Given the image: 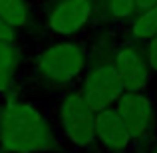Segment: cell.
<instances>
[{"instance_id": "cell-3", "label": "cell", "mask_w": 157, "mask_h": 153, "mask_svg": "<svg viewBox=\"0 0 157 153\" xmlns=\"http://www.w3.org/2000/svg\"><path fill=\"white\" fill-rule=\"evenodd\" d=\"M113 107L141 153L157 137V96L153 92H123Z\"/></svg>"}, {"instance_id": "cell-6", "label": "cell", "mask_w": 157, "mask_h": 153, "mask_svg": "<svg viewBox=\"0 0 157 153\" xmlns=\"http://www.w3.org/2000/svg\"><path fill=\"white\" fill-rule=\"evenodd\" d=\"M113 66L123 92H151L155 76L141 44L125 40L113 48Z\"/></svg>"}, {"instance_id": "cell-8", "label": "cell", "mask_w": 157, "mask_h": 153, "mask_svg": "<svg viewBox=\"0 0 157 153\" xmlns=\"http://www.w3.org/2000/svg\"><path fill=\"white\" fill-rule=\"evenodd\" d=\"M96 145L107 153H133L137 151L133 137L127 131L115 107H107L96 113Z\"/></svg>"}, {"instance_id": "cell-5", "label": "cell", "mask_w": 157, "mask_h": 153, "mask_svg": "<svg viewBox=\"0 0 157 153\" xmlns=\"http://www.w3.org/2000/svg\"><path fill=\"white\" fill-rule=\"evenodd\" d=\"M58 125L72 145L88 149L96 145V111L80 92H72L58 105Z\"/></svg>"}, {"instance_id": "cell-9", "label": "cell", "mask_w": 157, "mask_h": 153, "mask_svg": "<svg viewBox=\"0 0 157 153\" xmlns=\"http://www.w3.org/2000/svg\"><path fill=\"white\" fill-rule=\"evenodd\" d=\"M155 36H157V6L147 8V10L135 14L129 20V28H127V40L129 42L143 46Z\"/></svg>"}, {"instance_id": "cell-2", "label": "cell", "mask_w": 157, "mask_h": 153, "mask_svg": "<svg viewBox=\"0 0 157 153\" xmlns=\"http://www.w3.org/2000/svg\"><path fill=\"white\" fill-rule=\"evenodd\" d=\"M88 56L82 44L66 40L44 48L34 60V72L52 88H68L84 78Z\"/></svg>"}, {"instance_id": "cell-16", "label": "cell", "mask_w": 157, "mask_h": 153, "mask_svg": "<svg viewBox=\"0 0 157 153\" xmlns=\"http://www.w3.org/2000/svg\"><path fill=\"white\" fill-rule=\"evenodd\" d=\"M141 153H157V137H155L153 141H151V143H149V145H147Z\"/></svg>"}, {"instance_id": "cell-4", "label": "cell", "mask_w": 157, "mask_h": 153, "mask_svg": "<svg viewBox=\"0 0 157 153\" xmlns=\"http://www.w3.org/2000/svg\"><path fill=\"white\" fill-rule=\"evenodd\" d=\"M78 92L84 96L86 103L96 113L115 105V101L121 98L123 90L113 66V50L107 56L100 58L96 64H88V70L82 78V86Z\"/></svg>"}, {"instance_id": "cell-13", "label": "cell", "mask_w": 157, "mask_h": 153, "mask_svg": "<svg viewBox=\"0 0 157 153\" xmlns=\"http://www.w3.org/2000/svg\"><path fill=\"white\" fill-rule=\"evenodd\" d=\"M145 48V54H147V62H149V68L153 72V76H157V36L151 38L147 44H143Z\"/></svg>"}, {"instance_id": "cell-11", "label": "cell", "mask_w": 157, "mask_h": 153, "mask_svg": "<svg viewBox=\"0 0 157 153\" xmlns=\"http://www.w3.org/2000/svg\"><path fill=\"white\" fill-rule=\"evenodd\" d=\"M0 18L12 30L28 26V20H30L28 2L26 0H0Z\"/></svg>"}, {"instance_id": "cell-14", "label": "cell", "mask_w": 157, "mask_h": 153, "mask_svg": "<svg viewBox=\"0 0 157 153\" xmlns=\"http://www.w3.org/2000/svg\"><path fill=\"white\" fill-rule=\"evenodd\" d=\"M0 40L2 42H14V30L0 18Z\"/></svg>"}, {"instance_id": "cell-7", "label": "cell", "mask_w": 157, "mask_h": 153, "mask_svg": "<svg viewBox=\"0 0 157 153\" xmlns=\"http://www.w3.org/2000/svg\"><path fill=\"white\" fill-rule=\"evenodd\" d=\"M94 0H58L46 18L48 30L58 36H74L82 32L94 18Z\"/></svg>"}, {"instance_id": "cell-10", "label": "cell", "mask_w": 157, "mask_h": 153, "mask_svg": "<svg viewBox=\"0 0 157 153\" xmlns=\"http://www.w3.org/2000/svg\"><path fill=\"white\" fill-rule=\"evenodd\" d=\"M20 54L14 42H2L0 40V94L10 92L14 86L16 72H18Z\"/></svg>"}, {"instance_id": "cell-15", "label": "cell", "mask_w": 157, "mask_h": 153, "mask_svg": "<svg viewBox=\"0 0 157 153\" xmlns=\"http://www.w3.org/2000/svg\"><path fill=\"white\" fill-rule=\"evenodd\" d=\"M151 6H157V0H135V10H137V14L143 12V10H147V8H151Z\"/></svg>"}, {"instance_id": "cell-1", "label": "cell", "mask_w": 157, "mask_h": 153, "mask_svg": "<svg viewBox=\"0 0 157 153\" xmlns=\"http://www.w3.org/2000/svg\"><path fill=\"white\" fill-rule=\"evenodd\" d=\"M56 145L50 119L38 105L18 98L0 105V147L6 153H46Z\"/></svg>"}, {"instance_id": "cell-12", "label": "cell", "mask_w": 157, "mask_h": 153, "mask_svg": "<svg viewBox=\"0 0 157 153\" xmlns=\"http://www.w3.org/2000/svg\"><path fill=\"white\" fill-rule=\"evenodd\" d=\"M101 12L109 22H129L137 10L135 0H101Z\"/></svg>"}]
</instances>
